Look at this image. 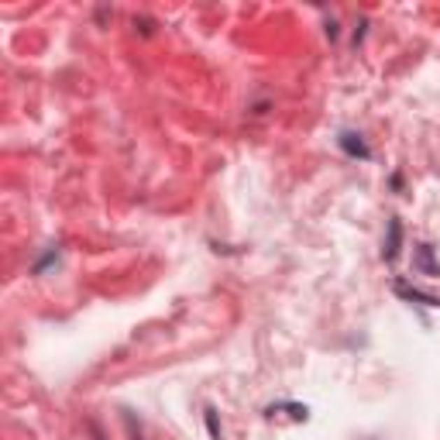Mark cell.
I'll list each match as a JSON object with an SVG mask.
<instances>
[{"label": "cell", "mask_w": 440, "mask_h": 440, "mask_svg": "<svg viewBox=\"0 0 440 440\" xmlns=\"http://www.w3.org/2000/svg\"><path fill=\"white\" fill-rule=\"evenodd\" d=\"M120 420H124V430H127V437H131V440H145V434H141V423H134V413H131V409H124V413H120Z\"/></svg>", "instance_id": "obj_6"}, {"label": "cell", "mask_w": 440, "mask_h": 440, "mask_svg": "<svg viewBox=\"0 0 440 440\" xmlns=\"http://www.w3.org/2000/svg\"><path fill=\"white\" fill-rule=\"evenodd\" d=\"M399 248H402V220L392 217V220H389V241H385V248H382V258H385V262H396V258H399Z\"/></svg>", "instance_id": "obj_4"}, {"label": "cell", "mask_w": 440, "mask_h": 440, "mask_svg": "<svg viewBox=\"0 0 440 440\" xmlns=\"http://www.w3.org/2000/svg\"><path fill=\"white\" fill-rule=\"evenodd\" d=\"M413 269H416L420 276H427V279H440V262L430 244H420V248L413 251Z\"/></svg>", "instance_id": "obj_1"}, {"label": "cell", "mask_w": 440, "mask_h": 440, "mask_svg": "<svg viewBox=\"0 0 440 440\" xmlns=\"http://www.w3.org/2000/svg\"><path fill=\"white\" fill-rule=\"evenodd\" d=\"M90 434H93V440H107V437H104V430H100L93 420H90Z\"/></svg>", "instance_id": "obj_7"}, {"label": "cell", "mask_w": 440, "mask_h": 440, "mask_svg": "<svg viewBox=\"0 0 440 440\" xmlns=\"http://www.w3.org/2000/svg\"><path fill=\"white\" fill-rule=\"evenodd\" d=\"M392 292L406 299V303H420V306H440V296H430V292H423V289H413V285H406V282H392Z\"/></svg>", "instance_id": "obj_2"}, {"label": "cell", "mask_w": 440, "mask_h": 440, "mask_svg": "<svg viewBox=\"0 0 440 440\" xmlns=\"http://www.w3.org/2000/svg\"><path fill=\"white\" fill-rule=\"evenodd\" d=\"M203 420H206L210 440H224V430H220V420H217V409H213V406H206V409H203Z\"/></svg>", "instance_id": "obj_5"}, {"label": "cell", "mask_w": 440, "mask_h": 440, "mask_svg": "<svg viewBox=\"0 0 440 440\" xmlns=\"http://www.w3.org/2000/svg\"><path fill=\"white\" fill-rule=\"evenodd\" d=\"M337 141H341V148H344L351 159H361V162L371 159V148L364 145V138L355 134V131H341V138H337Z\"/></svg>", "instance_id": "obj_3"}]
</instances>
